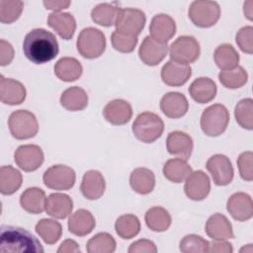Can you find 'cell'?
<instances>
[{
  "label": "cell",
  "mask_w": 253,
  "mask_h": 253,
  "mask_svg": "<svg viewBox=\"0 0 253 253\" xmlns=\"http://www.w3.org/2000/svg\"><path fill=\"white\" fill-rule=\"evenodd\" d=\"M26 57L36 64H42L52 60L59 51L55 36L44 29H34L29 32L23 42Z\"/></svg>",
  "instance_id": "obj_1"
},
{
  "label": "cell",
  "mask_w": 253,
  "mask_h": 253,
  "mask_svg": "<svg viewBox=\"0 0 253 253\" xmlns=\"http://www.w3.org/2000/svg\"><path fill=\"white\" fill-rule=\"evenodd\" d=\"M0 252H43L41 242L28 230L12 226L3 225L0 234Z\"/></svg>",
  "instance_id": "obj_2"
},
{
  "label": "cell",
  "mask_w": 253,
  "mask_h": 253,
  "mask_svg": "<svg viewBox=\"0 0 253 253\" xmlns=\"http://www.w3.org/2000/svg\"><path fill=\"white\" fill-rule=\"evenodd\" d=\"M131 129L138 140L144 143H151L162 135L164 123L158 115L151 112H143L136 117Z\"/></svg>",
  "instance_id": "obj_3"
},
{
  "label": "cell",
  "mask_w": 253,
  "mask_h": 253,
  "mask_svg": "<svg viewBox=\"0 0 253 253\" xmlns=\"http://www.w3.org/2000/svg\"><path fill=\"white\" fill-rule=\"evenodd\" d=\"M229 123V113L224 105L213 104L206 108L201 117V127L208 136L223 133Z\"/></svg>",
  "instance_id": "obj_4"
},
{
  "label": "cell",
  "mask_w": 253,
  "mask_h": 253,
  "mask_svg": "<svg viewBox=\"0 0 253 253\" xmlns=\"http://www.w3.org/2000/svg\"><path fill=\"white\" fill-rule=\"evenodd\" d=\"M78 52L85 58L94 59L103 54L106 48V38L100 30L88 27L83 29L77 39Z\"/></svg>",
  "instance_id": "obj_5"
},
{
  "label": "cell",
  "mask_w": 253,
  "mask_h": 253,
  "mask_svg": "<svg viewBox=\"0 0 253 253\" xmlns=\"http://www.w3.org/2000/svg\"><path fill=\"white\" fill-rule=\"evenodd\" d=\"M11 134L16 139H28L34 137L39 131V123L36 116L27 110L13 112L8 120Z\"/></svg>",
  "instance_id": "obj_6"
},
{
  "label": "cell",
  "mask_w": 253,
  "mask_h": 253,
  "mask_svg": "<svg viewBox=\"0 0 253 253\" xmlns=\"http://www.w3.org/2000/svg\"><path fill=\"white\" fill-rule=\"evenodd\" d=\"M190 20L200 28H210L216 24L220 17L219 5L214 1H194L188 11Z\"/></svg>",
  "instance_id": "obj_7"
},
{
  "label": "cell",
  "mask_w": 253,
  "mask_h": 253,
  "mask_svg": "<svg viewBox=\"0 0 253 253\" xmlns=\"http://www.w3.org/2000/svg\"><path fill=\"white\" fill-rule=\"evenodd\" d=\"M201 53L199 42L192 36H181L169 46L172 61L188 64L195 62Z\"/></svg>",
  "instance_id": "obj_8"
},
{
  "label": "cell",
  "mask_w": 253,
  "mask_h": 253,
  "mask_svg": "<svg viewBox=\"0 0 253 253\" xmlns=\"http://www.w3.org/2000/svg\"><path fill=\"white\" fill-rule=\"evenodd\" d=\"M145 22L146 17L141 10L134 8H120L115 22L116 31L137 37L143 30Z\"/></svg>",
  "instance_id": "obj_9"
},
{
  "label": "cell",
  "mask_w": 253,
  "mask_h": 253,
  "mask_svg": "<svg viewBox=\"0 0 253 253\" xmlns=\"http://www.w3.org/2000/svg\"><path fill=\"white\" fill-rule=\"evenodd\" d=\"M76 180L75 171L66 165H53L45 170L42 176L43 184L52 190L66 191L71 189Z\"/></svg>",
  "instance_id": "obj_10"
},
{
  "label": "cell",
  "mask_w": 253,
  "mask_h": 253,
  "mask_svg": "<svg viewBox=\"0 0 253 253\" xmlns=\"http://www.w3.org/2000/svg\"><path fill=\"white\" fill-rule=\"evenodd\" d=\"M206 167L215 185L226 186L231 183L234 170L227 156L223 154H214L209 158Z\"/></svg>",
  "instance_id": "obj_11"
},
{
  "label": "cell",
  "mask_w": 253,
  "mask_h": 253,
  "mask_svg": "<svg viewBox=\"0 0 253 253\" xmlns=\"http://www.w3.org/2000/svg\"><path fill=\"white\" fill-rule=\"evenodd\" d=\"M16 164L26 172H33L39 169L44 160L42 148L36 144H25L19 146L15 153Z\"/></svg>",
  "instance_id": "obj_12"
},
{
  "label": "cell",
  "mask_w": 253,
  "mask_h": 253,
  "mask_svg": "<svg viewBox=\"0 0 253 253\" xmlns=\"http://www.w3.org/2000/svg\"><path fill=\"white\" fill-rule=\"evenodd\" d=\"M186 196L193 201H202L208 197L211 191L209 176L202 170L192 171L185 181Z\"/></svg>",
  "instance_id": "obj_13"
},
{
  "label": "cell",
  "mask_w": 253,
  "mask_h": 253,
  "mask_svg": "<svg viewBox=\"0 0 253 253\" xmlns=\"http://www.w3.org/2000/svg\"><path fill=\"white\" fill-rule=\"evenodd\" d=\"M150 37L157 42L167 44L176 33V23L174 19L167 14L155 15L149 26Z\"/></svg>",
  "instance_id": "obj_14"
},
{
  "label": "cell",
  "mask_w": 253,
  "mask_h": 253,
  "mask_svg": "<svg viewBox=\"0 0 253 253\" xmlns=\"http://www.w3.org/2000/svg\"><path fill=\"white\" fill-rule=\"evenodd\" d=\"M226 210L234 219L238 221H246L253 215L252 199L246 193H234L227 200Z\"/></svg>",
  "instance_id": "obj_15"
},
{
  "label": "cell",
  "mask_w": 253,
  "mask_h": 253,
  "mask_svg": "<svg viewBox=\"0 0 253 253\" xmlns=\"http://www.w3.org/2000/svg\"><path fill=\"white\" fill-rule=\"evenodd\" d=\"M167 51V44L157 42L150 36H147L140 44L138 55L144 64L148 66H155L165 58Z\"/></svg>",
  "instance_id": "obj_16"
},
{
  "label": "cell",
  "mask_w": 253,
  "mask_h": 253,
  "mask_svg": "<svg viewBox=\"0 0 253 253\" xmlns=\"http://www.w3.org/2000/svg\"><path fill=\"white\" fill-rule=\"evenodd\" d=\"M103 116L107 122L115 126H122L129 122L132 117L130 104L123 99L110 101L103 110Z\"/></svg>",
  "instance_id": "obj_17"
},
{
  "label": "cell",
  "mask_w": 253,
  "mask_h": 253,
  "mask_svg": "<svg viewBox=\"0 0 253 253\" xmlns=\"http://www.w3.org/2000/svg\"><path fill=\"white\" fill-rule=\"evenodd\" d=\"M192 75V68L188 64L175 61L166 62L161 69V79L169 86L178 87L184 85Z\"/></svg>",
  "instance_id": "obj_18"
},
{
  "label": "cell",
  "mask_w": 253,
  "mask_h": 253,
  "mask_svg": "<svg viewBox=\"0 0 253 253\" xmlns=\"http://www.w3.org/2000/svg\"><path fill=\"white\" fill-rule=\"evenodd\" d=\"M192 137L181 130L171 131L166 139V147L171 155L188 160L193 151Z\"/></svg>",
  "instance_id": "obj_19"
},
{
  "label": "cell",
  "mask_w": 253,
  "mask_h": 253,
  "mask_svg": "<svg viewBox=\"0 0 253 253\" xmlns=\"http://www.w3.org/2000/svg\"><path fill=\"white\" fill-rule=\"evenodd\" d=\"M25 86L12 78H5L1 75L0 78V100L6 105H20L26 99Z\"/></svg>",
  "instance_id": "obj_20"
},
{
  "label": "cell",
  "mask_w": 253,
  "mask_h": 253,
  "mask_svg": "<svg viewBox=\"0 0 253 253\" xmlns=\"http://www.w3.org/2000/svg\"><path fill=\"white\" fill-rule=\"evenodd\" d=\"M162 113L170 119H179L186 115L189 109L187 98L179 92L166 93L160 101Z\"/></svg>",
  "instance_id": "obj_21"
},
{
  "label": "cell",
  "mask_w": 253,
  "mask_h": 253,
  "mask_svg": "<svg viewBox=\"0 0 253 253\" xmlns=\"http://www.w3.org/2000/svg\"><path fill=\"white\" fill-rule=\"evenodd\" d=\"M73 210V201L66 195L61 193L50 194L45 200L44 211L46 213L54 218L64 219Z\"/></svg>",
  "instance_id": "obj_22"
},
{
  "label": "cell",
  "mask_w": 253,
  "mask_h": 253,
  "mask_svg": "<svg viewBox=\"0 0 253 253\" xmlns=\"http://www.w3.org/2000/svg\"><path fill=\"white\" fill-rule=\"evenodd\" d=\"M106 189V182L103 175L97 170L87 171L82 178L80 190L82 195L91 201L100 199Z\"/></svg>",
  "instance_id": "obj_23"
},
{
  "label": "cell",
  "mask_w": 253,
  "mask_h": 253,
  "mask_svg": "<svg viewBox=\"0 0 253 253\" xmlns=\"http://www.w3.org/2000/svg\"><path fill=\"white\" fill-rule=\"evenodd\" d=\"M205 230L208 236L213 240H227L234 237L231 223L221 213H214L210 216L206 222Z\"/></svg>",
  "instance_id": "obj_24"
},
{
  "label": "cell",
  "mask_w": 253,
  "mask_h": 253,
  "mask_svg": "<svg viewBox=\"0 0 253 253\" xmlns=\"http://www.w3.org/2000/svg\"><path fill=\"white\" fill-rule=\"evenodd\" d=\"M47 24L63 40L72 39L76 30L75 18L69 13L52 12L48 15Z\"/></svg>",
  "instance_id": "obj_25"
},
{
  "label": "cell",
  "mask_w": 253,
  "mask_h": 253,
  "mask_svg": "<svg viewBox=\"0 0 253 253\" xmlns=\"http://www.w3.org/2000/svg\"><path fill=\"white\" fill-rule=\"evenodd\" d=\"M96 221L93 214L84 209L77 210L68 219V230L76 236H85L95 228Z\"/></svg>",
  "instance_id": "obj_26"
},
{
  "label": "cell",
  "mask_w": 253,
  "mask_h": 253,
  "mask_svg": "<svg viewBox=\"0 0 253 253\" xmlns=\"http://www.w3.org/2000/svg\"><path fill=\"white\" fill-rule=\"evenodd\" d=\"M192 99L199 104H206L212 101L216 95V85L209 77H199L189 87Z\"/></svg>",
  "instance_id": "obj_27"
},
{
  "label": "cell",
  "mask_w": 253,
  "mask_h": 253,
  "mask_svg": "<svg viewBox=\"0 0 253 253\" xmlns=\"http://www.w3.org/2000/svg\"><path fill=\"white\" fill-rule=\"evenodd\" d=\"M45 193L38 187H31L26 189L20 197L21 207L29 213L39 214L44 211Z\"/></svg>",
  "instance_id": "obj_28"
},
{
  "label": "cell",
  "mask_w": 253,
  "mask_h": 253,
  "mask_svg": "<svg viewBox=\"0 0 253 253\" xmlns=\"http://www.w3.org/2000/svg\"><path fill=\"white\" fill-rule=\"evenodd\" d=\"M129 185L131 189L140 195L151 193L155 186L154 173L144 167L135 168L129 176Z\"/></svg>",
  "instance_id": "obj_29"
},
{
  "label": "cell",
  "mask_w": 253,
  "mask_h": 253,
  "mask_svg": "<svg viewBox=\"0 0 253 253\" xmlns=\"http://www.w3.org/2000/svg\"><path fill=\"white\" fill-rule=\"evenodd\" d=\"M88 100L86 91L78 86L67 88L60 96L61 106L71 112L84 110L88 105Z\"/></svg>",
  "instance_id": "obj_30"
},
{
  "label": "cell",
  "mask_w": 253,
  "mask_h": 253,
  "mask_svg": "<svg viewBox=\"0 0 253 253\" xmlns=\"http://www.w3.org/2000/svg\"><path fill=\"white\" fill-rule=\"evenodd\" d=\"M82 65L74 57H62L54 65V74L62 81L72 82L82 75Z\"/></svg>",
  "instance_id": "obj_31"
},
{
  "label": "cell",
  "mask_w": 253,
  "mask_h": 253,
  "mask_svg": "<svg viewBox=\"0 0 253 253\" xmlns=\"http://www.w3.org/2000/svg\"><path fill=\"white\" fill-rule=\"evenodd\" d=\"M192 172L187 160L182 158H172L165 162L163 166L164 177L173 183H182Z\"/></svg>",
  "instance_id": "obj_32"
},
{
  "label": "cell",
  "mask_w": 253,
  "mask_h": 253,
  "mask_svg": "<svg viewBox=\"0 0 253 253\" xmlns=\"http://www.w3.org/2000/svg\"><path fill=\"white\" fill-rule=\"evenodd\" d=\"M145 223L149 229L155 232H163L171 225V215L169 211L162 207H153L149 209L144 215Z\"/></svg>",
  "instance_id": "obj_33"
},
{
  "label": "cell",
  "mask_w": 253,
  "mask_h": 253,
  "mask_svg": "<svg viewBox=\"0 0 253 253\" xmlns=\"http://www.w3.org/2000/svg\"><path fill=\"white\" fill-rule=\"evenodd\" d=\"M23 177L19 170L11 165L0 168V192L3 195H12L22 185Z\"/></svg>",
  "instance_id": "obj_34"
},
{
  "label": "cell",
  "mask_w": 253,
  "mask_h": 253,
  "mask_svg": "<svg viewBox=\"0 0 253 253\" xmlns=\"http://www.w3.org/2000/svg\"><path fill=\"white\" fill-rule=\"evenodd\" d=\"M213 59L218 68L221 70H229L238 65L239 54L231 44L222 43L215 48Z\"/></svg>",
  "instance_id": "obj_35"
},
{
  "label": "cell",
  "mask_w": 253,
  "mask_h": 253,
  "mask_svg": "<svg viewBox=\"0 0 253 253\" xmlns=\"http://www.w3.org/2000/svg\"><path fill=\"white\" fill-rule=\"evenodd\" d=\"M36 232L38 235L46 243L54 244L56 243L62 234L61 224L50 218H42L36 224Z\"/></svg>",
  "instance_id": "obj_36"
},
{
  "label": "cell",
  "mask_w": 253,
  "mask_h": 253,
  "mask_svg": "<svg viewBox=\"0 0 253 253\" xmlns=\"http://www.w3.org/2000/svg\"><path fill=\"white\" fill-rule=\"evenodd\" d=\"M115 229L117 234L123 239H130L139 233L140 221L134 214H123L117 218Z\"/></svg>",
  "instance_id": "obj_37"
},
{
  "label": "cell",
  "mask_w": 253,
  "mask_h": 253,
  "mask_svg": "<svg viewBox=\"0 0 253 253\" xmlns=\"http://www.w3.org/2000/svg\"><path fill=\"white\" fill-rule=\"evenodd\" d=\"M120 8L109 4L101 3L93 8L91 12V18L93 22L103 27H111L115 25Z\"/></svg>",
  "instance_id": "obj_38"
},
{
  "label": "cell",
  "mask_w": 253,
  "mask_h": 253,
  "mask_svg": "<svg viewBox=\"0 0 253 253\" xmlns=\"http://www.w3.org/2000/svg\"><path fill=\"white\" fill-rule=\"evenodd\" d=\"M218 79L225 88L237 89L247 83L248 74L242 66L237 65L233 69L221 70L218 74Z\"/></svg>",
  "instance_id": "obj_39"
},
{
  "label": "cell",
  "mask_w": 253,
  "mask_h": 253,
  "mask_svg": "<svg viewBox=\"0 0 253 253\" xmlns=\"http://www.w3.org/2000/svg\"><path fill=\"white\" fill-rule=\"evenodd\" d=\"M116 247V240L107 232L97 233L86 244V250L89 253H112Z\"/></svg>",
  "instance_id": "obj_40"
},
{
  "label": "cell",
  "mask_w": 253,
  "mask_h": 253,
  "mask_svg": "<svg viewBox=\"0 0 253 253\" xmlns=\"http://www.w3.org/2000/svg\"><path fill=\"white\" fill-rule=\"evenodd\" d=\"M234 116L241 127L251 130L253 128V100L251 98L240 100L235 106Z\"/></svg>",
  "instance_id": "obj_41"
},
{
  "label": "cell",
  "mask_w": 253,
  "mask_h": 253,
  "mask_svg": "<svg viewBox=\"0 0 253 253\" xmlns=\"http://www.w3.org/2000/svg\"><path fill=\"white\" fill-rule=\"evenodd\" d=\"M210 242L197 234H188L180 241L179 249L183 253H206L209 252Z\"/></svg>",
  "instance_id": "obj_42"
},
{
  "label": "cell",
  "mask_w": 253,
  "mask_h": 253,
  "mask_svg": "<svg viewBox=\"0 0 253 253\" xmlns=\"http://www.w3.org/2000/svg\"><path fill=\"white\" fill-rule=\"evenodd\" d=\"M24 8L22 1L1 0L0 1V21L3 24H11L19 19Z\"/></svg>",
  "instance_id": "obj_43"
},
{
  "label": "cell",
  "mask_w": 253,
  "mask_h": 253,
  "mask_svg": "<svg viewBox=\"0 0 253 253\" xmlns=\"http://www.w3.org/2000/svg\"><path fill=\"white\" fill-rule=\"evenodd\" d=\"M137 42V37L129 36L119 31H114L111 36V42L113 47L123 53H129L133 51Z\"/></svg>",
  "instance_id": "obj_44"
},
{
  "label": "cell",
  "mask_w": 253,
  "mask_h": 253,
  "mask_svg": "<svg viewBox=\"0 0 253 253\" xmlns=\"http://www.w3.org/2000/svg\"><path fill=\"white\" fill-rule=\"evenodd\" d=\"M235 41L243 52L251 54L253 52V28L251 26L241 28L236 34Z\"/></svg>",
  "instance_id": "obj_45"
},
{
  "label": "cell",
  "mask_w": 253,
  "mask_h": 253,
  "mask_svg": "<svg viewBox=\"0 0 253 253\" xmlns=\"http://www.w3.org/2000/svg\"><path fill=\"white\" fill-rule=\"evenodd\" d=\"M252 159H253L252 151L242 152L238 156V159H237V166H238L239 174L243 180L248 181V182L253 180Z\"/></svg>",
  "instance_id": "obj_46"
},
{
  "label": "cell",
  "mask_w": 253,
  "mask_h": 253,
  "mask_svg": "<svg viewBox=\"0 0 253 253\" xmlns=\"http://www.w3.org/2000/svg\"><path fill=\"white\" fill-rule=\"evenodd\" d=\"M129 253H156L157 247L151 240L148 239H139L137 241H134L130 244L128 248Z\"/></svg>",
  "instance_id": "obj_47"
},
{
  "label": "cell",
  "mask_w": 253,
  "mask_h": 253,
  "mask_svg": "<svg viewBox=\"0 0 253 253\" xmlns=\"http://www.w3.org/2000/svg\"><path fill=\"white\" fill-rule=\"evenodd\" d=\"M14 58V49L10 42L5 40L0 41V65H8Z\"/></svg>",
  "instance_id": "obj_48"
},
{
  "label": "cell",
  "mask_w": 253,
  "mask_h": 253,
  "mask_svg": "<svg viewBox=\"0 0 253 253\" xmlns=\"http://www.w3.org/2000/svg\"><path fill=\"white\" fill-rule=\"evenodd\" d=\"M233 248L231 243L225 240H214L210 243L209 252H217V253H232Z\"/></svg>",
  "instance_id": "obj_49"
},
{
  "label": "cell",
  "mask_w": 253,
  "mask_h": 253,
  "mask_svg": "<svg viewBox=\"0 0 253 253\" xmlns=\"http://www.w3.org/2000/svg\"><path fill=\"white\" fill-rule=\"evenodd\" d=\"M57 252L58 253H70V252L78 253L80 252V248L77 242L74 241L73 239H66L60 244L59 248L57 249Z\"/></svg>",
  "instance_id": "obj_50"
},
{
  "label": "cell",
  "mask_w": 253,
  "mask_h": 253,
  "mask_svg": "<svg viewBox=\"0 0 253 253\" xmlns=\"http://www.w3.org/2000/svg\"><path fill=\"white\" fill-rule=\"evenodd\" d=\"M43 5L48 10H53V12H59L62 9L68 8L70 1H43Z\"/></svg>",
  "instance_id": "obj_51"
},
{
  "label": "cell",
  "mask_w": 253,
  "mask_h": 253,
  "mask_svg": "<svg viewBox=\"0 0 253 253\" xmlns=\"http://www.w3.org/2000/svg\"><path fill=\"white\" fill-rule=\"evenodd\" d=\"M253 1L249 0V1H246L243 5V11H244V15L246 16V18L249 20V21H252L253 19Z\"/></svg>",
  "instance_id": "obj_52"
}]
</instances>
